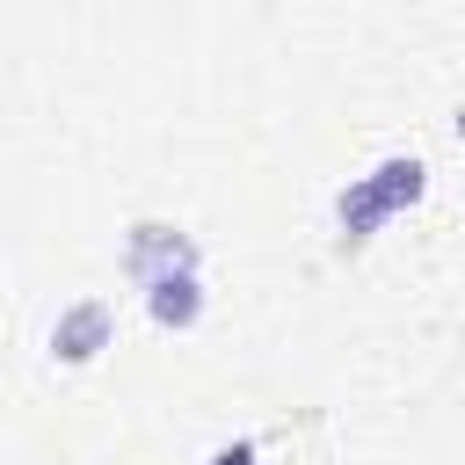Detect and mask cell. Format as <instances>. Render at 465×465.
Segmentation results:
<instances>
[{
	"mask_svg": "<svg viewBox=\"0 0 465 465\" xmlns=\"http://www.w3.org/2000/svg\"><path fill=\"white\" fill-rule=\"evenodd\" d=\"M138 298H145V320H153L160 334H189V327L203 320V305H211V291H203V269L153 276V283H138Z\"/></svg>",
	"mask_w": 465,
	"mask_h": 465,
	"instance_id": "4",
	"label": "cell"
},
{
	"mask_svg": "<svg viewBox=\"0 0 465 465\" xmlns=\"http://www.w3.org/2000/svg\"><path fill=\"white\" fill-rule=\"evenodd\" d=\"M421 196H429V160H421V153H385V160H371L363 174H349V182L334 189V247H341V254L371 247L378 225H392V218L414 211Z\"/></svg>",
	"mask_w": 465,
	"mask_h": 465,
	"instance_id": "1",
	"label": "cell"
},
{
	"mask_svg": "<svg viewBox=\"0 0 465 465\" xmlns=\"http://www.w3.org/2000/svg\"><path fill=\"white\" fill-rule=\"evenodd\" d=\"M109 341H116V305H109V298H73V305H58V320H51V334H44L51 363H65V371H87Z\"/></svg>",
	"mask_w": 465,
	"mask_h": 465,
	"instance_id": "3",
	"label": "cell"
},
{
	"mask_svg": "<svg viewBox=\"0 0 465 465\" xmlns=\"http://www.w3.org/2000/svg\"><path fill=\"white\" fill-rule=\"evenodd\" d=\"M174 269H203L196 240L167 218H131L124 225V276L131 283H153V276H174Z\"/></svg>",
	"mask_w": 465,
	"mask_h": 465,
	"instance_id": "2",
	"label": "cell"
},
{
	"mask_svg": "<svg viewBox=\"0 0 465 465\" xmlns=\"http://www.w3.org/2000/svg\"><path fill=\"white\" fill-rule=\"evenodd\" d=\"M254 458H262V450H254V443L240 436V443H218V450H211L203 465H254Z\"/></svg>",
	"mask_w": 465,
	"mask_h": 465,
	"instance_id": "5",
	"label": "cell"
}]
</instances>
